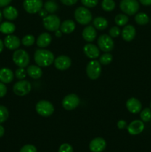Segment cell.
I'll use <instances>...</instances> for the list:
<instances>
[{"instance_id":"41","label":"cell","mask_w":151,"mask_h":152,"mask_svg":"<svg viewBox=\"0 0 151 152\" xmlns=\"http://www.w3.org/2000/svg\"><path fill=\"white\" fill-rule=\"evenodd\" d=\"M61 2L66 6H72L78 1V0H60Z\"/></svg>"},{"instance_id":"40","label":"cell","mask_w":151,"mask_h":152,"mask_svg":"<svg viewBox=\"0 0 151 152\" xmlns=\"http://www.w3.org/2000/svg\"><path fill=\"white\" fill-rule=\"evenodd\" d=\"M7 92V87H6L5 84L1 82H0V98L4 97V96L6 95Z\"/></svg>"},{"instance_id":"3","label":"cell","mask_w":151,"mask_h":152,"mask_svg":"<svg viewBox=\"0 0 151 152\" xmlns=\"http://www.w3.org/2000/svg\"><path fill=\"white\" fill-rule=\"evenodd\" d=\"M119 7L127 16L135 15L139 10V2L137 0H121Z\"/></svg>"},{"instance_id":"29","label":"cell","mask_w":151,"mask_h":152,"mask_svg":"<svg viewBox=\"0 0 151 152\" xmlns=\"http://www.w3.org/2000/svg\"><path fill=\"white\" fill-rule=\"evenodd\" d=\"M115 23L118 26H124L129 22V17L124 13H119L115 16Z\"/></svg>"},{"instance_id":"22","label":"cell","mask_w":151,"mask_h":152,"mask_svg":"<svg viewBox=\"0 0 151 152\" xmlns=\"http://www.w3.org/2000/svg\"><path fill=\"white\" fill-rule=\"evenodd\" d=\"M27 74L32 79L38 80V79L41 78L43 72L41 67H39L38 65H29L28 67V68H27Z\"/></svg>"},{"instance_id":"33","label":"cell","mask_w":151,"mask_h":152,"mask_svg":"<svg viewBox=\"0 0 151 152\" xmlns=\"http://www.w3.org/2000/svg\"><path fill=\"white\" fill-rule=\"evenodd\" d=\"M140 117L142 121L144 123H147L151 120V109L149 108H146L141 111Z\"/></svg>"},{"instance_id":"34","label":"cell","mask_w":151,"mask_h":152,"mask_svg":"<svg viewBox=\"0 0 151 152\" xmlns=\"http://www.w3.org/2000/svg\"><path fill=\"white\" fill-rule=\"evenodd\" d=\"M9 117V111L4 105H0V124L4 123Z\"/></svg>"},{"instance_id":"15","label":"cell","mask_w":151,"mask_h":152,"mask_svg":"<svg viewBox=\"0 0 151 152\" xmlns=\"http://www.w3.org/2000/svg\"><path fill=\"white\" fill-rule=\"evenodd\" d=\"M127 129L130 134L138 135L144 131V122L142 121V120H133L127 126Z\"/></svg>"},{"instance_id":"23","label":"cell","mask_w":151,"mask_h":152,"mask_svg":"<svg viewBox=\"0 0 151 152\" xmlns=\"http://www.w3.org/2000/svg\"><path fill=\"white\" fill-rule=\"evenodd\" d=\"M2 15L6 19L10 21L15 20L18 17V10L13 6H7L4 8L2 11Z\"/></svg>"},{"instance_id":"47","label":"cell","mask_w":151,"mask_h":152,"mask_svg":"<svg viewBox=\"0 0 151 152\" xmlns=\"http://www.w3.org/2000/svg\"><path fill=\"white\" fill-rule=\"evenodd\" d=\"M4 134V129L1 125H0V137H3V135Z\"/></svg>"},{"instance_id":"13","label":"cell","mask_w":151,"mask_h":152,"mask_svg":"<svg viewBox=\"0 0 151 152\" xmlns=\"http://www.w3.org/2000/svg\"><path fill=\"white\" fill-rule=\"evenodd\" d=\"M107 146L105 140L102 137H96L90 141L89 148L91 152H102Z\"/></svg>"},{"instance_id":"18","label":"cell","mask_w":151,"mask_h":152,"mask_svg":"<svg viewBox=\"0 0 151 152\" xmlns=\"http://www.w3.org/2000/svg\"><path fill=\"white\" fill-rule=\"evenodd\" d=\"M122 39L126 42H131L136 37V28L132 25H127L121 32Z\"/></svg>"},{"instance_id":"5","label":"cell","mask_w":151,"mask_h":152,"mask_svg":"<svg viewBox=\"0 0 151 152\" xmlns=\"http://www.w3.org/2000/svg\"><path fill=\"white\" fill-rule=\"evenodd\" d=\"M102 73V65L99 61L92 59L88 62L86 67V74L90 80H97Z\"/></svg>"},{"instance_id":"38","label":"cell","mask_w":151,"mask_h":152,"mask_svg":"<svg viewBox=\"0 0 151 152\" xmlns=\"http://www.w3.org/2000/svg\"><path fill=\"white\" fill-rule=\"evenodd\" d=\"M59 152H73L72 145L69 143H63L59 146Z\"/></svg>"},{"instance_id":"16","label":"cell","mask_w":151,"mask_h":152,"mask_svg":"<svg viewBox=\"0 0 151 152\" xmlns=\"http://www.w3.org/2000/svg\"><path fill=\"white\" fill-rule=\"evenodd\" d=\"M84 53L90 59H96L100 55V49L96 45L88 43L84 47Z\"/></svg>"},{"instance_id":"11","label":"cell","mask_w":151,"mask_h":152,"mask_svg":"<svg viewBox=\"0 0 151 152\" xmlns=\"http://www.w3.org/2000/svg\"><path fill=\"white\" fill-rule=\"evenodd\" d=\"M42 0H24L23 7L25 11L30 14L39 12L43 7Z\"/></svg>"},{"instance_id":"21","label":"cell","mask_w":151,"mask_h":152,"mask_svg":"<svg viewBox=\"0 0 151 152\" xmlns=\"http://www.w3.org/2000/svg\"><path fill=\"white\" fill-rule=\"evenodd\" d=\"M14 78V74L13 71L7 68H3L0 69V82L8 84L13 80Z\"/></svg>"},{"instance_id":"52","label":"cell","mask_w":151,"mask_h":152,"mask_svg":"<svg viewBox=\"0 0 151 152\" xmlns=\"http://www.w3.org/2000/svg\"><path fill=\"white\" fill-rule=\"evenodd\" d=\"M150 22H151V20H150Z\"/></svg>"},{"instance_id":"51","label":"cell","mask_w":151,"mask_h":152,"mask_svg":"<svg viewBox=\"0 0 151 152\" xmlns=\"http://www.w3.org/2000/svg\"><path fill=\"white\" fill-rule=\"evenodd\" d=\"M53 1H55V0H53Z\"/></svg>"},{"instance_id":"14","label":"cell","mask_w":151,"mask_h":152,"mask_svg":"<svg viewBox=\"0 0 151 152\" xmlns=\"http://www.w3.org/2000/svg\"><path fill=\"white\" fill-rule=\"evenodd\" d=\"M21 42L19 37L12 34L7 35L4 39V46L9 50H17L20 47Z\"/></svg>"},{"instance_id":"20","label":"cell","mask_w":151,"mask_h":152,"mask_svg":"<svg viewBox=\"0 0 151 152\" xmlns=\"http://www.w3.org/2000/svg\"><path fill=\"white\" fill-rule=\"evenodd\" d=\"M52 42V37L48 33H42L36 39V45L40 48H45L50 45Z\"/></svg>"},{"instance_id":"12","label":"cell","mask_w":151,"mask_h":152,"mask_svg":"<svg viewBox=\"0 0 151 152\" xmlns=\"http://www.w3.org/2000/svg\"><path fill=\"white\" fill-rule=\"evenodd\" d=\"M54 65L56 69L59 71H65L68 70L71 66L72 61L71 59L65 55H61L54 59Z\"/></svg>"},{"instance_id":"7","label":"cell","mask_w":151,"mask_h":152,"mask_svg":"<svg viewBox=\"0 0 151 152\" xmlns=\"http://www.w3.org/2000/svg\"><path fill=\"white\" fill-rule=\"evenodd\" d=\"M43 25L47 31L55 32L60 28L61 20L56 15L50 14L43 18Z\"/></svg>"},{"instance_id":"48","label":"cell","mask_w":151,"mask_h":152,"mask_svg":"<svg viewBox=\"0 0 151 152\" xmlns=\"http://www.w3.org/2000/svg\"><path fill=\"white\" fill-rule=\"evenodd\" d=\"M4 42H2L1 39H0V53L2 52L3 49H4Z\"/></svg>"},{"instance_id":"8","label":"cell","mask_w":151,"mask_h":152,"mask_svg":"<svg viewBox=\"0 0 151 152\" xmlns=\"http://www.w3.org/2000/svg\"><path fill=\"white\" fill-rule=\"evenodd\" d=\"M32 89V86L28 80H22L16 82L13 87V91L16 95L23 96L28 94Z\"/></svg>"},{"instance_id":"25","label":"cell","mask_w":151,"mask_h":152,"mask_svg":"<svg viewBox=\"0 0 151 152\" xmlns=\"http://www.w3.org/2000/svg\"><path fill=\"white\" fill-rule=\"evenodd\" d=\"M16 30V25L10 22H4L0 24V32L4 34H12Z\"/></svg>"},{"instance_id":"4","label":"cell","mask_w":151,"mask_h":152,"mask_svg":"<svg viewBox=\"0 0 151 152\" xmlns=\"http://www.w3.org/2000/svg\"><path fill=\"white\" fill-rule=\"evenodd\" d=\"M13 61L19 68H26L30 62V56L26 50L17 49L13 53Z\"/></svg>"},{"instance_id":"37","label":"cell","mask_w":151,"mask_h":152,"mask_svg":"<svg viewBox=\"0 0 151 152\" xmlns=\"http://www.w3.org/2000/svg\"><path fill=\"white\" fill-rule=\"evenodd\" d=\"M120 34H121V30H120V28H118V27H112V28L109 30V35L112 38L118 37Z\"/></svg>"},{"instance_id":"17","label":"cell","mask_w":151,"mask_h":152,"mask_svg":"<svg viewBox=\"0 0 151 152\" xmlns=\"http://www.w3.org/2000/svg\"><path fill=\"white\" fill-rule=\"evenodd\" d=\"M126 108L132 114H138L142 111V105L139 99L131 97L126 102Z\"/></svg>"},{"instance_id":"30","label":"cell","mask_w":151,"mask_h":152,"mask_svg":"<svg viewBox=\"0 0 151 152\" xmlns=\"http://www.w3.org/2000/svg\"><path fill=\"white\" fill-rule=\"evenodd\" d=\"M102 7L105 11L110 12L115 8V2L114 0H102Z\"/></svg>"},{"instance_id":"24","label":"cell","mask_w":151,"mask_h":152,"mask_svg":"<svg viewBox=\"0 0 151 152\" xmlns=\"http://www.w3.org/2000/svg\"><path fill=\"white\" fill-rule=\"evenodd\" d=\"M59 29L62 33L65 34H71L76 29V23L72 19H67L63 22H61V25Z\"/></svg>"},{"instance_id":"31","label":"cell","mask_w":151,"mask_h":152,"mask_svg":"<svg viewBox=\"0 0 151 152\" xmlns=\"http://www.w3.org/2000/svg\"><path fill=\"white\" fill-rule=\"evenodd\" d=\"M113 60V55L111 53H110L109 52H107V53H103L102 56L99 57V62L101 63V65H107L112 62Z\"/></svg>"},{"instance_id":"26","label":"cell","mask_w":151,"mask_h":152,"mask_svg":"<svg viewBox=\"0 0 151 152\" xmlns=\"http://www.w3.org/2000/svg\"><path fill=\"white\" fill-rule=\"evenodd\" d=\"M93 26L95 28L99 30V31H103L106 29L108 26V22L105 18L102 16H97L93 19Z\"/></svg>"},{"instance_id":"9","label":"cell","mask_w":151,"mask_h":152,"mask_svg":"<svg viewBox=\"0 0 151 152\" xmlns=\"http://www.w3.org/2000/svg\"><path fill=\"white\" fill-rule=\"evenodd\" d=\"M98 47L105 53L110 52L114 48V42L112 37L107 34H102L99 36L97 39Z\"/></svg>"},{"instance_id":"1","label":"cell","mask_w":151,"mask_h":152,"mask_svg":"<svg viewBox=\"0 0 151 152\" xmlns=\"http://www.w3.org/2000/svg\"><path fill=\"white\" fill-rule=\"evenodd\" d=\"M54 55L50 50L44 48H40L36 50L34 53V61L39 67H48L54 62Z\"/></svg>"},{"instance_id":"42","label":"cell","mask_w":151,"mask_h":152,"mask_svg":"<svg viewBox=\"0 0 151 152\" xmlns=\"http://www.w3.org/2000/svg\"><path fill=\"white\" fill-rule=\"evenodd\" d=\"M127 122L125 120H120L117 123V127L119 129H124L125 128H127Z\"/></svg>"},{"instance_id":"49","label":"cell","mask_w":151,"mask_h":152,"mask_svg":"<svg viewBox=\"0 0 151 152\" xmlns=\"http://www.w3.org/2000/svg\"><path fill=\"white\" fill-rule=\"evenodd\" d=\"M2 16H3L2 13H1V10H0V23H1V20H2Z\"/></svg>"},{"instance_id":"50","label":"cell","mask_w":151,"mask_h":152,"mask_svg":"<svg viewBox=\"0 0 151 152\" xmlns=\"http://www.w3.org/2000/svg\"><path fill=\"white\" fill-rule=\"evenodd\" d=\"M150 108H151V102H150Z\"/></svg>"},{"instance_id":"43","label":"cell","mask_w":151,"mask_h":152,"mask_svg":"<svg viewBox=\"0 0 151 152\" xmlns=\"http://www.w3.org/2000/svg\"><path fill=\"white\" fill-rule=\"evenodd\" d=\"M12 0H0V7H4L8 6Z\"/></svg>"},{"instance_id":"6","label":"cell","mask_w":151,"mask_h":152,"mask_svg":"<svg viewBox=\"0 0 151 152\" xmlns=\"http://www.w3.org/2000/svg\"><path fill=\"white\" fill-rule=\"evenodd\" d=\"M54 106L50 102L47 100L38 101L36 105V111L40 116L44 117H48L54 112Z\"/></svg>"},{"instance_id":"44","label":"cell","mask_w":151,"mask_h":152,"mask_svg":"<svg viewBox=\"0 0 151 152\" xmlns=\"http://www.w3.org/2000/svg\"><path fill=\"white\" fill-rule=\"evenodd\" d=\"M47 13H48L46 11V10L44 8V9L41 8V10H39V12H38V15H39V16H41V17H42V18H44L45 16H47Z\"/></svg>"},{"instance_id":"2","label":"cell","mask_w":151,"mask_h":152,"mask_svg":"<svg viewBox=\"0 0 151 152\" xmlns=\"http://www.w3.org/2000/svg\"><path fill=\"white\" fill-rule=\"evenodd\" d=\"M76 21L81 25H87L92 22L93 16L88 8L86 7H78L74 12Z\"/></svg>"},{"instance_id":"45","label":"cell","mask_w":151,"mask_h":152,"mask_svg":"<svg viewBox=\"0 0 151 152\" xmlns=\"http://www.w3.org/2000/svg\"><path fill=\"white\" fill-rule=\"evenodd\" d=\"M139 2L144 6L151 5V0H139Z\"/></svg>"},{"instance_id":"19","label":"cell","mask_w":151,"mask_h":152,"mask_svg":"<svg viewBox=\"0 0 151 152\" xmlns=\"http://www.w3.org/2000/svg\"><path fill=\"white\" fill-rule=\"evenodd\" d=\"M96 36H97V32L96 31V28L93 26L89 25L83 29L82 37L87 42H92L94 41L96 38Z\"/></svg>"},{"instance_id":"27","label":"cell","mask_w":151,"mask_h":152,"mask_svg":"<svg viewBox=\"0 0 151 152\" xmlns=\"http://www.w3.org/2000/svg\"><path fill=\"white\" fill-rule=\"evenodd\" d=\"M43 7L45 9L46 11L48 13H50V14H53L54 13H56L58 10V9H59L58 4L56 1H53V0H48V1H47L43 4Z\"/></svg>"},{"instance_id":"32","label":"cell","mask_w":151,"mask_h":152,"mask_svg":"<svg viewBox=\"0 0 151 152\" xmlns=\"http://www.w3.org/2000/svg\"><path fill=\"white\" fill-rule=\"evenodd\" d=\"M36 39L34 36L31 35V34H28V35L25 36L22 39V43L24 46L25 47H30L35 42Z\"/></svg>"},{"instance_id":"46","label":"cell","mask_w":151,"mask_h":152,"mask_svg":"<svg viewBox=\"0 0 151 152\" xmlns=\"http://www.w3.org/2000/svg\"><path fill=\"white\" fill-rule=\"evenodd\" d=\"M62 34H63V33L61 31L60 29H59V30H57V31H55V35H56V37H58V38H59V37H62Z\"/></svg>"},{"instance_id":"10","label":"cell","mask_w":151,"mask_h":152,"mask_svg":"<svg viewBox=\"0 0 151 152\" xmlns=\"http://www.w3.org/2000/svg\"><path fill=\"white\" fill-rule=\"evenodd\" d=\"M80 99L76 94H70L62 99V107L65 110L72 111L79 105Z\"/></svg>"},{"instance_id":"35","label":"cell","mask_w":151,"mask_h":152,"mask_svg":"<svg viewBox=\"0 0 151 152\" xmlns=\"http://www.w3.org/2000/svg\"><path fill=\"white\" fill-rule=\"evenodd\" d=\"M27 71H25V68H19L15 71L14 76L16 77V79L19 80H24L26 77Z\"/></svg>"},{"instance_id":"36","label":"cell","mask_w":151,"mask_h":152,"mask_svg":"<svg viewBox=\"0 0 151 152\" xmlns=\"http://www.w3.org/2000/svg\"><path fill=\"white\" fill-rule=\"evenodd\" d=\"M81 2L84 7L87 8H93L99 3V0H81Z\"/></svg>"},{"instance_id":"39","label":"cell","mask_w":151,"mask_h":152,"mask_svg":"<svg viewBox=\"0 0 151 152\" xmlns=\"http://www.w3.org/2000/svg\"><path fill=\"white\" fill-rule=\"evenodd\" d=\"M19 152H37V149L34 145L30 144H27L21 148Z\"/></svg>"},{"instance_id":"28","label":"cell","mask_w":151,"mask_h":152,"mask_svg":"<svg viewBox=\"0 0 151 152\" xmlns=\"http://www.w3.org/2000/svg\"><path fill=\"white\" fill-rule=\"evenodd\" d=\"M135 21L139 25H145L149 22L150 19L145 13H139L135 16Z\"/></svg>"}]
</instances>
